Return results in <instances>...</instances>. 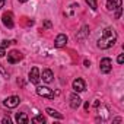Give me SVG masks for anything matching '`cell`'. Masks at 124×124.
<instances>
[{"instance_id": "6da1fadb", "label": "cell", "mask_w": 124, "mask_h": 124, "mask_svg": "<svg viewBox=\"0 0 124 124\" xmlns=\"http://www.w3.org/2000/svg\"><path fill=\"white\" fill-rule=\"evenodd\" d=\"M115 41H117V32H115V29L114 28H105L104 32H102V38L98 39L96 45L101 50H108V48H111L115 44Z\"/></svg>"}, {"instance_id": "7a4b0ae2", "label": "cell", "mask_w": 124, "mask_h": 124, "mask_svg": "<svg viewBox=\"0 0 124 124\" xmlns=\"http://www.w3.org/2000/svg\"><path fill=\"white\" fill-rule=\"evenodd\" d=\"M99 69H101V72L102 73H109L111 70H112V61H111V58H108V57H104L101 61H99Z\"/></svg>"}, {"instance_id": "3957f363", "label": "cell", "mask_w": 124, "mask_h": 124, "mask_svg": "<svg viewBox=\"0 0 124 124\" xmlns=\"http://www.w3.org/2000/svg\"><path fill=\"white\" fill-rule=\"evenodd\" d=\"M37 93H38L39 96L48 98V99H54V96H55V93H54L50 88H47V86H38V88H37Z\"/></svg>"}, {"instance_id": "277c9868", "label": "cell", "mask_w": 124, "mask_h": 124, "mask_svg": "<svg viewBox=\"0 0 124 124\" xmlns=\"http://www.w3.org/2000/svg\"><path fill=\"white\" fill-rule=\"evenodd\" d=\"M23 58V54L18 50H12L9 54H8V61L10 64H15V63H19V60Z\"/></svg>"}, {"instance_id": "5b68a950", "label": "cell", "mask_w": 124, "mask_h": 124, "mask_svg": "<svg viewBox=\"0 0 124 124\" xmlns=\"http://www.w3.org/2000/svg\"><path fill=\"white\" fill-rule=\"evenodd\" d=\"M41 80V73H39V69L38 67H32L31 72H29V82L34 83V85H38Z\"/></svg>"}, {"instance_id": "8992f818", "label": "cell", "mask_w": 124, "mask_h": 124, "mask_svg": "<svg viewBox=\"0 0 124 124\" xmlns=\"http://www.w3.org/2000/svg\"><path fill=\"white\" fill-rule=\"evenodd\" d=\"M2 22H3V25H5L6 28H9V29H12V28L15 26V22H13V15H12L10 12L3 13V16H2Z\"/></svg>"}, {"instance_id": "52a82bcc", "label": "cell", "mask_w": 124, "mask_h": 124, "mask_svg": "<svg viewBox=\"0 0 124 124\" xmlns=\"http://www.w3.org/2000/svg\"><path fill=\"white\" fill-rule=\"evenodd\" d=\"M19 102H21V99H19V96H9V98H6L5 101H3V105L6 107V108H16L18 105H19Z\"/></svg>"}, {"instance_id": "ba28073f", "label": "cell", "mask_w": 124, "mask_h": 124, "mask_svg": "<svg viewBox=\"0 0 124 124\" xmlns=\"http://www.w3.org/2000/svg\"><path fill=\"white\" fill-rule=\"evenodd\" d=\"M72 86H73V91H75V92H78V93H79V92H83V91L86 89V83H85V80H83V79H80V78L75 79Z\"/></svg>"}, {"instance_id": "9c48e42d", "label": "cell", "mask_w": 124, "mask_h": 124, "mask_svg": "<svg viewBox=\"0 0 124 124\" xmlns=\"http://www.w3.org/2000/svg\"><path fill=\"white\" fill-rule=\"evenodd\" d=\"M67 41H69V38H67L66 34H58L57 38H55V41H54V45H55L57 48H63V47L67 44Z\"/></svg>"}, {"instance_id": "30bf717a", "label": "cell", "mask_w": 124, "mask_h": 124, "mask_svg": "<svg viewBox=\"0 0 124 124\" xmlns=\"http://www.w3.org/2000/svg\"><path fill=\"white\" fill-rule=\"evenodd\" d=\"M53 78H54V75H53V72H51L50 69L42 70V73H41V79H42V82H45V83H51V82H53Z\"/></svg>"}, {"instance_id": "8fae6325", "label": "cell", "mask_w": 124, "mask_h": 124, "mask_svg": "<svg viewBox=\"0 0 124 124\" xmlns=\"http://www.w3.org/2000/svg\"><path fill=\"white\" fill-rule=\"evenodd\" d=\"M80 104H82V99H80L76 93L70 95V107H72L73 109H78V108L80 107Z\"/></svg>"}, {"instance_id": "7c38bea8", "label": "cell", "mask_w": 124, "mask_h": 124, "mask_svg": "<svg viewBox=\"0 0 124 124\" xmlns=\"http://www.w3.org/2000/svg\"><path fill=\"white\" fill-rule=\"evenodd\" d=\"M123 5L121 0H107V9L108 10H115L117 8H120Z\"/></svg>"}, {"instance_id": "4fadbf2b", "label": "cell", "mask_w": 124, "mask_h": 124, "mask_svg": "<svg viewBox=\"0 0 124 124\" xmlns=\"http://www.w3.org/2000/svg\"><path fill=\"white\" fill-rule=\"evenodd\" d=\"M16 123L18 124H28V115L25 112H18L16 114Z\"/></svg>"}, {"instance_id": "5bb4252c", "label": "cell", "mask_w": 124, "mask_h": 124, "mask_svg": "<svg viewBox=\"0 0 124 124\" xmlns=\"http://www.w3.org/2000/svg\"><path fill=\"white\" fill-rule=\"evenodd\" d=\"M88 34H89V26H88V25H83L82 29H80V32L76 35V39H83Z\"/></svg>"}, {"instance_id": "9a60e30c", "label": "cell", "mask_w": 124, "mask_h": 124, "mask_svg": "<svg viewBox=\"0 0 124 124\" xmlns=\"http://www.w3.org/2000/svg\"><path fill=\"white\" fill-rule=\"evenodd\" d=\"M45 112H47L50 117H54V118H58V120H61V118H63V115H61L58 111L53 109V108H47V109H45Z\"/></svg>"}, {"instance_id": "2e32d148", "label": "cell", "mask_w": 124, "mask_h": 124, "mask_svg": "<svg viewBox=\"0 0 124 124\" xmlns=\"http://www.w3.org/2000/svg\"><path fill=\"white\" fill-rule=\"evenodd\" d=\"M32 123L34 124H44L45 123V117L44 115H37V117L32 118Z\"/></svg>"}, {"instance_id": "e0dca14e", "label": "cell", "mask_w": 124, "mask_h": 124, "mask_svg": "<svg viewBox=\"0 0 124 124\" xmlns=\"http://www.w3.org/2000/svg\"><path fill=\"white\" fill-rule=\"evenodd\" d=\"M86 3H88V6H89L92 10H96V9H98V3H96V0H86Z\"/></svg>"}, {"instance_id": "ac0fdd59", "label": "cell", "mask_w": 124, "mask_h": 124, "mask_svg": "<svg viewBox=\"0 0 124 124\" xmlns=\"http://www.w3.org/2000/svg\"><path fill=\"white\" fill-rule=\"evenodd\" d=\"M0 75L3 76V79H9V73L5 70V67H3L2 64H0Z\"/></svg>"}, {"instance_id": "d6986e66", "label": "cell", "mask_w": 124, "mask_h": 124, "mask_svg": "<svg viewBox=\"0 0 124 124\" xmlns=\"http://www.w3.org/2000/svg\"><path fill=\"white\" fill-rule=\"evenodd\" d=\"M10 44H15V41H9V39H3V41H2V44H0V45H2V47H5V48H6V47H9Z\"/></svg>"}, {"instance_id": "ffe728a7", "label": "cell", "mask_w": 124, "mask_h": 124, "mask_svg": "<svg viewBox=\"0 0 124 124\" xmlns=\"http://www.w3.org/2000/svg\"><path fill=\"white\" fill-rule=\"evenodd\" d=\"M121 12H123V8H121V6L115 9V18H117V19H118V18L121 16Z\"/></svg>"}, {"instance_id": "44dd1931", "label": "cell", "mask_w": 124, "mask_h": 124, "mask_svg": "<svg viewBox=\"0 0 124 124\" xmlns=\"http://www.w3.org/2000/svg\"><path fill=\"white\" fill-rule=\"evenodd\" d=\"M117 63H118V64H123V63H124V54H120V55L117 57Z\"/></svg>"}, {"instance_id": "7402d4cb", "label": "cell", "mask_w": 124, "mask_h": 124, "mask_svg": "<svg viewBox=\"0 0 124 124\" xmlns=\"http://www.w3.org/2000/svg\"><path fill=\"white\" fill-rule=\"evenodd\" d=\"M6 54V48L5 47H2V45H0V57H3Z\"/></svg>"}, {"instance_id": "603a6c76", "label": "cell", "mask_w": 124, "mask_h": 124, "mask_svg": "<svg viewBox=\"0 0 124 124\" xmlns=\"http://www.w3.org/2000/svg\"><path fill=\"white\" fill-rule=\"evenodd\" d=\"M2 123H3V124H10V118H9V117H5V118L2 120Z\"/></svg>"}, {"instance_id": "cb8c5ba5", "label": "cell", "mask_w": 124, "mask_h": 124, "mask_svg": "<svg viewBox=\"0 0 124 124\" xmlns=\"http://www.w3.org/2000/svg\"><path fill=\"white\" fill-rule=\"evenodd\" d=\"M44 26H45V28H51L53 25H51V22H50V21H45V22H44Z\"/></svg>"}, {"instance_id": "d4e9b609", "label": "cell", "mask_w": 124, "mask_h": 124, "mask_svg": "<svg viewBox=\"0 0 124 124\" xmlns=\"http://www.w3.org/2000/svg\"><path fill=\"white\" fill-rule=\"evenodd\" d=\"M83 64H85V67H89V66H91V61H89V60H85Z\"/></svg>"}, {"instance_id": "484cf974", "label": "cell", "mask_w": 124, "mask_h": 124, "mask_svg": "<svg viewBox=\"0 0 124 124\" xmlns=\"http://www.w3.org/2000/svg\"><path fill=\"white\" fill-rule=\"evenodd\" d=\"M99 105H101V102H99V101H98V99H96V101H95V102H93V107H96V108H98V107H99Z\"/></svg>"}, {"instance_id": "4316f807", "label": "cell", "mask_w": 124, "mask_h": 124, "mask_svg": "<svg viewBox=\"0 0 124 124\" xmlns=\"http://www.w3.org/2000/svg\"><path fill=\"white\" fill-rule=\"evenodd\" d=\"M5 6V0H0V9H2Z\"/></svg>"}, {"instance_id": "83f0119b", "label": "cell", "mask_w": 124, "mask_h": 124, "mask_svg": "<svg viewBox=\"0 0 124 124\" xmlns=\"http://www.w3.org/2000/svg\"><path fill=\"white\" fill-rule=\"evenodd\" d=\"M112 123H121V118H115V120H112Z\"/></svg>"}, {"instance_id": "f1b7e54d", "label": "cell", "mask_w": 124, "mask_h": 124, "mask_svg": "<svg viewBox=\"0 0 124 124\" xmlns=\"http://www.w3.org/2000/svg\"><path fill=\"white\" fill-rule=\"evenodd\" d=\"M85 109H86V111L89 109V102H86V104H85Z\"/></svg>"}, {"instance_id": "f546056e", "label": "cell", "mask_w": 124, "mask_h": 124, "mask_svg": "<svg viewBox=\"0 0 124 124\" xmlns=\"http://www.w3.org/2000/svg\"><path fill=\"white\" fill-rule=\"evenodd\" d=\"M19 3H25V2H28V0H18Z\"/></svg>"}]
</instances>
